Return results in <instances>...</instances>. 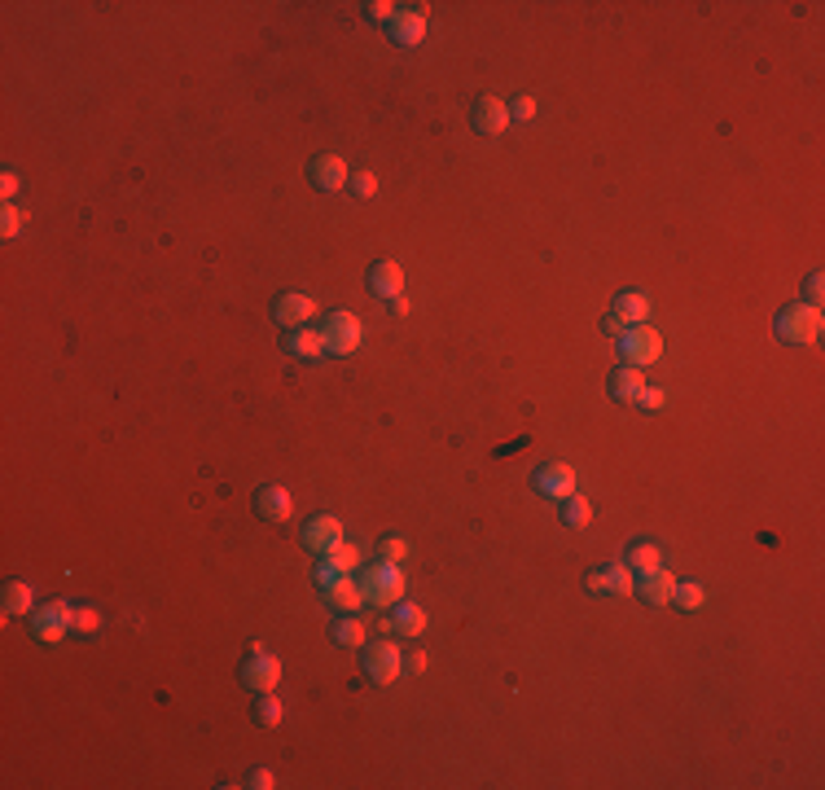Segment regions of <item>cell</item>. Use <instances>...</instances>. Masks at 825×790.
Returning a JSON list of instances; mask_svg holds the SVG:
<instances>
[{
    "instance_id": "60d3db41",
    "label": "cell",
    "mask_w": 825,
    "mask_h": 790,
    "mask_svg": "<svg viewBox=\"0 0 825 790\" xmlns=\"http://www.w3.org/2000/svg\"><path fill=\"white\" fill-rule=\"evenodd\" d=\"M601 330H606V334H610V339H619V334H624L628 325H624V321H619V316H615V312H610V316H606V321H601Z\"/></svg>"
},
{
    "instance_id": "52a82bcc",
    "label": "cell",
    "mask_w": 825,
    "mask_h": 790,
    "mask_svg": "<svg viewBox=\"0 0 825 790\" xmlns=\"http://www.w3.org/2000/svg\"><path fill=\"white\" fill-rule=\"evenodd\" d=\"M32 632H35V641H44V646H58L67 632H75V606H70V602L35 606V611H32Z\"/></svg>"
},
{
    "instance_id": "1f68e13d",
    "label": "cell",
    "mask_w": 825,
    "mask_h": 790,
    "mask_svg": "<svg viewBox=\"0 0 825 790\" xmlns=\"http://www.w3.org/2000/svg\"><path fill=\"white\" fill-rule=\"evenodd\" d=\"M23 224H27V211H18V206H5V211H0V233H5V238H18Z\"/></svg>"
},
{
    "instance_id": "44dd1931",
    "label": "cell",
    "mask_w": 825,
    "mask_h": 790,
    "mask_svg": "<svg viewBox=\"0 0 825 790\" xmlns=\"http://www.w3.org/2000/svg\"><path fill=\"white\" fill-rule=\"evenodd\" d=\"M615 316H619L624 325H646V321H650V299H646L641 290H624V295L615 299Z\"/></svg>"
},
{
    "instance_id": "8fae6325",
    "label": "cell",
    "mask_w": 825,
    "mask_h": 790,
    "mask_svg": "<svg viewBox=\"0 0 825 790\" xmlns=\"http://www.w3.org/2000/svg\"><path fill=\"white\" fill-rule=\"evenodd\" d=\"M378 628L391 632V637H422L426 632V611L417 602H396V611L378 619Z\"/></svg>"
},
{
    "instance_id": "d6986e66",
    "label": "cell",
    "mask_w": 825,
    "mask_h": 790,
    "mask_svg": "<svg viewBox=\"0 0 825 790\" xmlns=\"http://www.w3.org/2000/svg\"><path fill=\"white\" fill-rule=\"evenodd\" d=\"M369 290H373L378 299H399V290H404V268L391 264V259L373 264V268H369Z\"/></svg>"
},
{
    "instance_id": "7a4b0ae2",
    "label": "cell",
    "mask_w": 825,
    "mask_h": 790,
    "mask_svg": "<svg viewBox=\"0 0 825 790\" xmlns=\"http://www.w3.org/2000/svg\"><path fill=\"white\" fill-rule=\"evenodd\" d=\"M777 339L782 343H791V347H808V343H817L821 339V308H812V304H786V308L777 312Z\"/></svg>"
},
{
    "instance_id": "4dcf8cb0",
    "label": "cell",
    "mask_w": 825,
    "mask_h": 790,
    "mask_svg": "<svg viewBox=\"0 0 825 790\" xmlns=\"http://www.w3.org/2000/svg\"><path fill=\"white\" fill-rule=\"evenodd\" d=\"M378 558L404 562V558H408V540H404V536H382V540H378Z\"/></svg>"
},
{
    "instance_id": "4316f807",
    "label": "cell",
    "mask_w": 825,
    "mask_h": 790,
    "mask_svg": "<svg viewBox=\"0 0 825 790\" xmlns=\"http://www.w3.org/2000/svg\"><path fill=\"white\" fill-rule=\"evenodd\" d=\"M321 558H330V562L338 567V571H343V576H352V571L361 567V549H356L352 540H338V545H334L330 553H321Z\"/></svg>"
},
{
    "instance_id": "9c48e42d",
    "label": "cell",
    "mask_w": 825,
    "mask_h": 790,
    "mask_svg": "<svg viewBox=\"0 0 825 790\" xmlns=\"http://www.w3.org/2000/svg\"><path fill=\"white\" fill-rule=\"evenodd\" d=\"M387 35L399 49H413L426 40V5H413V9H396V18L387 23Z\"/></svg>"
},
{
    "instance_id": "3957f363",
    "label": "cell",
    "mask_w": 825,
    "mask_h": 790,
    "mask_svg": "<svg viewBox=\"0 0 825 790\" xmlns=\"http://www.w3.org/2000/svg\"><path fill=\"white\" fill-rule=\"evenodd\" d=\"M361 667L373 686H396L404 676V654L396 641H369L361 650Z\"/></svg>"
},
{
    "instance_id": "f1b7e54d",
    "label": "cell",
    "mask_w": 825,
    "mask_h": 790,
    "mask_svg": "<svg viewBox=\"0 0 825 790\" xmlns=\"http://www.w3.org/2000/svg\"><path fill=\"white\" fill-rule=\"evenodd\" d=\"M255 721L264 724V729H277V724H281V703H277V689H272V694H260V703H255Z\"/></svg>"
},
{
    "instance_id": "d6a6232c",
    "label": "cell",
    "mask_w": 825,
    "mask_h": 790,
    "mask_svg": "<svg viewBox=\"0 0 825 790\" xmlns=\"http://www.w3.org/2000/svg\"><path fill=\"white\" fill-rule=\"evenodd\" d=\"M347 189H352L356 198H373V194H378V180H373V172H352Z\"/></svg>"
},
{
    "instance_id": "f546056e",
    "label": "cell",
    "mask_w": 825,
    "mask_h": 790,
    "mask_svg": "<svg viewBox=\"0 0 825 790\" xmlns=\"http://www.w3.org/2000/svg\"><path fill=\"white\" fill-rule=\"evenodd\" d=\"M632 404H637V409H646V413H659L663 404H667V391H663V386H650V382H646V386L637 391V400H632Z\"/></svg>"
},
{
    "instance_id": "2e32d148",
    "label": "cell",
    "mask_w": 825,
    "mask_h": 790,
    "mask_svg": "<svg viewBox=\"0 0 825 790\" xmlns=\"http://www.w3.org/2000/svg\"><path fill=\"white\" fill-rule=\"evenodd\" d=\"M325 593V606H334L338 615H356L364 606V593H361V580H352V576H338L334 585L321 588Z\"/></svg>"
},
{
    "instance_id": "30bf717a",
    "label": "cell",
    "mask_w": 825,
    "mask_h": 790,
    "mask_svg": "<svg viewBox=\"0 0 825 790\" xmlns=\"http://www.w3.org/2000/svg\"><path fill=\"white\" fill-rule=\"evenodd\" d=\"M343 540V518H334V514H316V518H307V527H303V549L307 553H330L334 545Z\"/></svg>"
},
{
    "instance_id": "ba28073f",
    "label": "cell",
    "mask_w": 825,
    "mask_h": 790,
    "mask_svg": "<svg viewBox=\"0 0 825 790\" xmlns=\"http://www.w3.org/2000/svg\"><path fill=\"white\" fill-rule=\"evenodd\" d=\"M531 487H536L540 496H549V501H566V496L575 492V470H571L566 461H545V466L531 475Z\"/></svg>"
},
{
    "instance_id": "d590c367",
    "label": "cell",
    "mask_w": 825,
    "mask_h": 790,
    "mask_svg": "<svg viewBox=\"0 0 825 790\" xmlns=\"http://www.w3.org/2000/svg\"><path fill=\"white\" fill-rule=\"evenodd\" d=\"M821 299H825V277H821V273H812V277H808V286H803V304L821 308Z\"/></svg>"
},
{
    "instance_id": "74e56055",
    "label": "cell",
    "mask_w": 825,
    "mask_h": 790,
    "mask_svg": "<svg viewBox=\"0 0 825 790\" xmlns=\"http://www.w3.org/2000/svg\"><path fill=\"white\" fill-rule=\"evenodd\" d=\"M369 18H373V23H391V18H396V5H391V0H373V5H369Z\"/></svg>"
},
{
    "instance_id": "836d02e7",
    "label": "cell",
    "mask_w": 825,
    "mask_h": 790,
    "mask_svg": "<svg viewBox=\"0 0 825 790\" xmlns=\"http://www.w3.org/2000/svg\"><path fill=\"white\" fill-rule=\"evenodd\" d=\"M97 628H101L97 606H79V611H75V632H97Z\"/></svg>"
},
{
    "instance_id": "8992f818",
    "label": "cell",
    "mask_w": 825,
    "mask_h": 790,
    "mask_svg": "<svg viewBox=\"0 0 825 790\" xmlns=\"http://www.w3.org/2000/svg\"><path fill=\"white\" fill-rule=\"evenodd\" d=\"M619 356H624L628 365L646 369V365H655L663 356V334L655 325H628L624 334H619Z\"/></svg>"
},
{
    "instance_id": "9a60e30c",
    "label": "cell",
    "mask_w": 825,
    "mask_h": 790,
    "mask_svg": "<svg viewBox=\"0 0 825 790\" xmlns=\"http://www.w3.org/2000/svg\"><path fill=\"white\" fill-rule=\"evenodd\" d=\"M505 128H509V105L500 102V97H479L474 102V132L500 137Z\"/></svg>"
},
{
    "instance_id": "d4e9b609",
    "label": "cell",
    "mask_w": 825,
    "mask_h": 790,
    "mask_svg": "<svg viewBox=\"0 0 825 790\" xmlns=\"http://www.w3.org/2000/svg\"><path fill=\"white\" fill-rule=\"evenodd\" d=\"M562 522H566V527H589V522H593V505H589L584 496L571 492V496L562 501Z\"/></svg>"
},
{
    "instance_id": "277c9868",
    "label": "cell",
    "mask_w": 825,
    "mask_h": 790,
    "mask_svg": "<svg viewBox=\"0 0 825 790\" xmlns=\"http://www.w3.org/2000/svg\"><path fill=\"white\" fill-rule=\"evenodd\" d=\"M316 330H321V339H325V351H334V356H352L364 339L361 316H356V312H330Z\"/></svg>"
},
{
    "instance_id": "83f0119b",
    "label": "cell",
    "mask_w": 825,
    "mask_h": 790,
    "mask_svg": "<svg viewBox=\"0 0 825 790\" xmlns=\"http://www.w3.org/2000/svg\"><path fill=\"white\" fill-rule=\"evenodd\" d=\"M632 571H650V567H659L663 562V553H659V545H646V540H637L632 549H628V558H624Z\"/></svg>"
},
{
    "instance_id": "4fadbf2b",
    "label": "cell",
    "mask_w": 825,
    "mask_h": 790,
    "mask_svg": "<svg viewBox=\"0 0 825 790\" xmlns=\"http://www.w3.org/2000/svg\"><path fill=\"white\" fill-rule=\"evenodd\" d=\"M307 176H312V185H316L321 194H334V189H343V185L352 180L347 163H343L338 154H316L312 168H307Z\"/></svg>"
},
{
    "instance_id": "b9f144b4",
    "label": "cell",
    "mask_w": 825,
    "mask_h": 790,
    "mask_svg": "<svg viewBox=\"0 0 825 790\" xmlns=\"http://www.w3.org/2000/svg\"><path fill=\"white\" fill-rule=\"evenodd\" d=\"M391 312H396V316H408V299H404V295H399V299H391Z\"/></svg>"
},
{
    "instance_id": "7402d4cb",
    "label": "cell",
    "mask_w": 825,
    "mask_h": 790,
    "mask_svg": "<svg viewBox=\"0 0 825 790\" xmlns=\"http://www.w3.org/2000/svg\"><path fill=\"white\" fill-rule=\"evenodd\" d=\"M0 606H5V615H32V611H35L32 585H23V580H9V585H5V593H0Z\"/></svg>"
},
{
    "instance_id": "e0dca14e",
    "label": "cell",
    "mask_w": 825,
    "mask_h": 790,
    "mask_svg": "<svg viewBox=\"0 0 825 790\" xmlns=\"http://www.w3.org/2000/svg\"><path fill=\"white\" fill-rule=\"evenodd\" d=\"M272 316H277V325H286V330H303V325L316 316V304H312L307 295H281L277 308H272Z\"/></svg>"
},
{
    "instance_id": "ac0fdd59",
    "label": "cell",
    "mask_w": 825,
    "mask_h": 790,
    "mask_svg": "<svg viewBox=\"0 0 825 790\" xmlns=\"http://www.w3.org/2000/svg\"><path fill=\"white\" fill-rule=\"evenodd\" d=\"M286 351L295 356V360H316V356H325V339H321V330L316 325H303V330H286Z\"/></svg>"
},
{
    "instance_id": "ffe728a7",
    "label": "cell",
    "mask_w": 825,
    "mask_h": 790,
    "mask_svg": "<svg viewBox=\"0 0 825 790\" xmlns=\"http://www.w3.org/2000/svg\"><path fill=\"white\" fill-rule=\"evenodd\" d=\"M606 386H610V400L632 404V400H637V391L646 386V378H641V369H637V365H619V369L610 374V382H606Z\"/></svg>"
},
{
    "instance_id": "6da1fadb",
    "label": "cell",
    "mask_w": 825,
    "mask_h": 790,
    "mask_svg": "<svg viewBox=\"0 0 825 790\" xmlns=\"http://www.w3.org/2000/svg\"><path fill=\"white\" fill-rule=\"evenodd\" d=\"M404 567L399 562H387V558H378L369 571L361 576V593H364V606H396L404 602Z\"/></svg>"
},
{
    "instance_id": "e575fe53",
    "label": "cell",
    "mask_w": 825,
    "mask_h": 790,
    "mask_svg": "<svg viewBox=\"0 0 825 790\" xmlns=\"http://www.w3.org/2000/svg\"><path fill=\"white\" fill-rule=\"evenodd\" d=\"M509 119H518V123L536 119V97H527V93H523V97H514V102H509Z\"/></svg>"
},
{
    "instance_id": "7c38bea8",
    "label": "cell",
    "mask_w": 825,
    "mask_h": 790,
    "mask_svg": "<svg viewBox=\"0 0 825 790\" xmlns=\"http://www.w3.org/2000/svg\"><path fill=\"white\" fill-rule=\"evenodd\" d=\"M672 588H676V576L667 567H650V571H637V597L650 602V606H667L672 602Z\"/></svg>"
},
{
    "instance_id": "603a6c76",
    "label": "cell",
    "mask_w": 825,
    "mask_h": 790,
    "mask_svg": "<svg viewBox=\"0 0 825 790\" xmlns=\"http://www.w3.org/2000/svg\"><path fill=\"white\" fill-rule=\"evenodd\" d=\"M601 580H606V593H619V597H632L637 593V571L628 562H606L601 567Z\"/></svg>"
},
{
    "instance_id": "8d00e7d4",
    "label": "cell",
    "mask_w": 825,
    "mask_h": 790,
    "mask_svg": "<svg viewBox=\"0 0 825 790\" xmlns=\"http://www.w3.org/2000/svg\"><path fill=\"white\" fill-rule=\"evenodd\" d=\"M338 576H343V571H338V567H334L330 558H321V562H316V571H312V580H316V588L334 585V580H338Z\"/></svg>"
},
{
    "instance_id": "5bb4252c",
    "label": "cell",
    "mask_w": 825,
    "mask_h": 790,
    "mask_svg": "<svg viewBox=\"0 0 825 790\" xmlns=\"http://www.w3.org/2000/svg\"><path fill=\"white\" fill-rule=\"evenodd\" d=\"M255 514L268 518V522H286V518L295 514V501H290V492L281 483H268V487L255 492Z\"/></svg>"
},
{
    "instance_id": "5b68a950",
    "label": "cell",
    "mask_w": 825,
    "mask_h": 790,
    "mask_svg": "<svg viewBox=\"0 0 825 790\" xmlns=\"http://www.w3.org/2000/svg\"><path fill=\"white\" fill-rule=\"evenodd\" d=\"M242 686L255 694H272L281 686V658L264 650V641H251V658L242 663Z\"/></svg>"
},
{
    "instance_id": "484cf974",
    "label": "cell",
    "mask_w": 825,
    "mask_h": 790,
    "mask_svg": "<svg viewBox=\"0 0 825 790\" xmlns=\"http://www.w3.org/2000/svg\"><path fill=\"white\" fill-rule=\"evenodd\" d=\"M338 646H364V623L356 615H338V623H334L330 632Z\"/></svg>"
},
{
    "instance_id": "cb8c5ba5",
    "label": "cell",
    "mask_w": 825,
    "mask_h": 790,
    "mask_svg": "<svg viewBox=\"0 0 825 790\" xmlns=\"http://www.w3.org/2000/svg\"><path fill=\"white\" fill-rule=\"evenodd\" d=\"M702 602H707V588L693 585V580H676V588H672V602H667V606H676V611L693 615V611H702Z\"/></svg>"
},
{
    "instance_id": "ab89813d",
    "label": "cell",
    "mask_w": 825,
    "mask_h": 790,
    "mask_svg": "<svg viewBox=\"0 0 825 790\" xmlns=\"http://www.w3.org/2000/svg\"><path fill=\"white\" fill-rule=\"evenodd\" d=\"M18 189H23V180H18L14 172H5V176H0V194H5V198H14Z\"/></svg>"
},
{
    "instance_id": "f35d334b",
    "label": "cell",
    "mask_w": 825,
    "mask_h": 790,
    "mask_svg": "<svg viewBox=\"0 0 825 790\" xmlns=\"http://www.w3.org/2000/svg\"><path fill=\"white\" fill-rule=\"evenodd\" d=\"M246 786H251V790H272V786H277V777H272L268 768H255V773L246 777Z\"/></svg>"
}]
</instances>
